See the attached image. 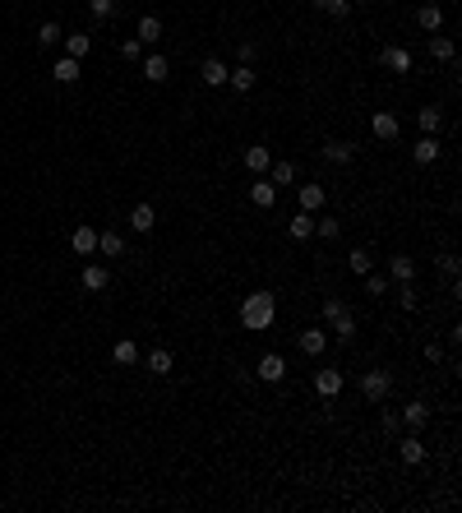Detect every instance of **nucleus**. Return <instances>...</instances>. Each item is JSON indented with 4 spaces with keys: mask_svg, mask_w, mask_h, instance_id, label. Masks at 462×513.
I'll return each instance as SVG.
<instances>
[{
    "mask_svg": "<svg viewBox=\"0 0 462 513\" xmlns=\"http://www.w3.org/2000/svg\"><path fill=\"white\" fill-rule=\"evenodd\" d=\"M370 130H374V139H397V130H402V125H397L393 112H374L370 116Z\"/></svg>",
    "mask_w": 462,
    "mask_h": 513,
    "instance_id": "obj_11",
    "label": "nucleus"
},
{
    "mask_svg": "<svg viewBox=\"0 0 462 513\" xmlns=\"http://www.w3.org/2000/svg\"><path fill=\"white\" fill-rule=\"evenodd\" d=\"M324 157H329V162H352L356 157V144H347V139H329V144H324Z\"/></svg>",
    "mask_w": 462,
    "mask_h": 513,
    "instance_id": "obj_18",
    "label": "nucleus"
},
{
    "mask_svg": "<svg viewBox=\"0 0 462 513\" xmlns=\"http://www.w3.org/2000/svg\"><path fill=\"white\" fill-rule=\"evenodd\" d=\"M286 232H291V241H310V236H315V213H305V208H301L296 218L286 222Z\"/></svg>",
    "mask_w": 462,
    "mask_h": 513,
    "instance_id": "obj_17",
    "label": "nucleus"
},
{
    "mask_svg": "<svg viewBox=\"0 0 462 513\" xmlns=\"http://www.w3.org/2000/svg\"><path fill=\"white\" fill-rule=\"evenodd\" d=\"M365 291H370V296H384V291H388V278H379V273H365Z\"/></svg>",
    "mask_w": 462,
    "mask_h": 513,
    "instance_id": "obj_41",
    "label": "nucleus"
},
{
    "mask_svg": "<svg viewBox=\"0 0 462 513\" xmlns=\"http://www.w3.org/2000/svg\"><path fill=\"white\" fill-rule=\"evenodd\" d=\"M79 74H84V65H79L74 56H60V60L51 65V79H55V84H79Z\"/></svg>",
    "mask_w": 462,
    "mask_h": 513,
    "instance_id": "obj_12",
    "label": "nucleus"
},
{
    "mask_svg": "<svg viewBox=\"0 0 462 513\" xmlns=\"http://www.w3.org/2000/svg\"><path fill=\"white\" fill-rule=\"evenodd\" d=\"M315 10L333 14V19H347V14H352V0H315Z\"/></svg>",
    "mask_w": 462,
    "mask_h": 513,
    "instance_id": "obj_34",
    "label": "nucleus"
},
{
    "mask_svg": "<svg viewBox=\"0 0 462 513\" xmlns=\"http://www.w3.org/2000/svg\"><path fill=\"white\" fill-rule=\"evenodd\" d=\"M329 328H333V333H338V338H352V333H356V314H352V310H342L338 319L329 324Z\"/></svg>",
    "mask_w": 462,
    "mask_h": 513,
    "instance_id": "obj_37",
    "label": "nucleus"
},
{
    "mask_svg": "<svg viewBox=\"0 0 462 513\" xmlns=\"http://www.w3.org/2000/svg\"><path fill=\"white\" fill-rule=\"evenodd\" d=\"M236 56H241V65H250V60H254V42H241V46H236Z\"/></svg>",
    "mask_w": 462,
    "mask_h": 513,
    "instance_id": "obj_44",
    "label": "nucleus"
},
{
    "mask_svg": "<svg viewBox=\"0 0 462 513\" xmlns=\"http://www.w3.org/2000/svg\"><path fill=\"white\" fill-rule=\"evenodd\" d=\"M227 84H231L236 93H250V88H254V69H250V65H236V69L227 74Z\"/></svg>",
    "mask_w": 462,
    "mask_h": 513,
    "instance_id": "obj_29",
    "label": "nucleus"
},
{
    "mask_svg": "<svg viewBox=\"0 0 462 513\" xmlns=\"http://www.w3.org/2000/svg\"><path fill=\"white\" fill-rule=\"evenodd\" d=\"M425 361H444V347L440 342H425Z\"/></svg>",
    "mask_w": 462,
    "mask_h": 513,
    "instance_id": "obj_45",
    "label": "nucleus"
},
{
    "mask_svg": "<svg viewBox=\"0 0 462 513\" xmlns=\"http://www.w3.org/2000/svg\"><path fill=\"white\" fill-rule=\"evenodd\" d=\"M60 37H65V33H60V23H55V19H46L42 28H37V46H55Z\"/></svg>",
    "mask_w": 462,
    "mask_h": 513,
    "instance_id": "obj_35",
    "label": "nucleus"
},
{
    "mask_svg": "<svg viewBox=\"0 0 462 513\" xmlns=\"http://www.w3.org/2000/svg\"><path fill=\"white\" fill-rule=\"evenodd\" d=\"M268 162H273V153H268L264 144L245 148V167H250V176H264V171H268Z\"/></svg>",
    "mask_w": 462,
    "mask_h": 513,
    "instance_id": "obj_14",
    "label": "nucleus"
},
{
    "mask_svg": "<svg viewBox=\"0 0 462 513\" xmlns=\"http://www.w3.org/2000/svg\"><path fill=\"white\" fill-rule=\"evenodd\" d=\"M397 305H402V310H416V305H421V291L411 287V282H397Z\"/></svg>",
    "mask_w": 462,
    "mask_h": 513,
    "instance_id": "obj_36",
    "label": "nucleus"
},
{
    "mask_svg": "<svg viewBox=\"0 0 462 513\" xmlns=\"http://www.w3.org/2000/svg\"><path fill=\"white\" fill-rule=\"evenodd\" d=\"M111 361H116V366H139V342L121 338V342L111 347Z\"/></svg>",
    "mask_w": 462,
    "mask_h": 513,
    "instance_id": "obj_20",
    "label": "nucleus"
},
{
    "mask_svg": "<svg viewBox=\"0 0 462 513\" xmlns=\"http://www.w3.org/2000/svg\"><path fill=\"white\" fill-rule=\"evenodd\" d=\"M301 208H305V213H319L324 208V185H301Z\"/></svg>",
    "mask_w": 462,
    "mask_h": 513,
    "instance_id": "obj_30",
    "label": "nucleus"
},
{
    "mask_svg": "<svg viewBox=\"0 0 462 513\" xmlns=\"http://www.w3.org/2000/svg\"><path fill=\"white\" fill-rule=\"evenodd\" d=\"M440 268L449 273V278H458V255H453V250H449V255H440Z\"/></svg>",
    "mask_w": 462,
    "mask_h": 513,
    "instance_id": "obj_43",
    "label": "nucleus"
},
{
    "mask_svg": "<svg viewBox=\"0 0 462 513\" xmlns=\"http://www.w3.org/2000/svg\"><path fill=\"white\" fill-rule=\"evenodd\" d=\"M130 227H134V232H153V227H157L153 204H134V208H130Z\"/></svg>",
    "mask_w": 462,
    "mask_h": 513,
    "instance_id": "obj_15",
    "label": "nucleus"
},
{
    "mask_svg": "<svg viewBox=\"0 0 462 513\" xmlns=\"http://www.w3.org/2000/svg\"><path fill=\"white\" fill-rule=\"evenodd\" d=\"M98 255L121 259V255H125V236H121V232H98Z\"/></svg>",
    "mask_w": 462,
    "mask_h": 513,
    "instance_id": "obj_13",
    "label": "nucleus"
},
{
    "mask_svg": "<svg viewBox=\"0 0 462 513\" xmlns=\"http://www.w3.org/2000/svg\"><path fill=\"white\" fill-rule=\"evenodd\" d=\"M379 60H384V69H393V74H407V69H411V51H407V46H384V56H379Z\"/></svg>",
    "mask_w": 462,
    "mask_h": 513,
    "instance_id": "obj_10",
    "label": "nucleus"
},
{
    "mask_svg": "<svg viewBox=\"0 0 462 513\" xmlns=\"http://www.w3.org/2000/svg\"><path fill=\"white\" fill-rule=\"evenodd\" d=\"M342 232V222L338 218H315V236H324V241H333V236Z\"/></svg>",
    "mask_w": 462,
    "mask_h": 513,
    "instance_id": "obj_38",
    "label": "nucleus"
},
{
    "mask_svg": "<svg viewBox=\"0 0 462 513\" xmlns=\"http://www.w3.org/2000/svg\"><path fill=\"white\" fill-rule=\"evenodd\" d=\"M416 121H421V130H425V134H435V130L444 125V112H440V107H421Z\"/></svg>",
    "mask_w": 462,
    "mask_h": 513,
    "instance_id": "obj_32",
    "label": "nucleus"
},
{
    "mask_svg": "<svg viewBox=\"0 0 462 513\" xmlns=\"http://www.w3.org/2000/svg\"><path fill=\"white\" fill-rule=\"evenodd\" d=\"M397 458H402L407 467H421V462H425V444H421L416 435H402L397 439Z\"/></svg>",
    "mask_w": 462,
    "mask_h": 513,
    "instance_id": "obj_9",
    "label": "nucleus"
},
{
    "mask_svg": "<svg viewBox=\"0 0 462 513\" xmlns=\"http://www.w3.org/2000/svg\"><path fill=\"white\" fill-rule=\"evenodd\" d=\"M166 69H171V60H166V56H148V60H143V79H148V84H162Z\"/></svg>",
    "mask_w": 462,
    "mask_h": 513,
    "instance_id": "obj_26",
    "label": "nucleus"
},
{
    "mask_svg": "<svg viewBox=\"0 0 462 513\" xmlns=\"http://www.w3.org/2000/svg\"><path fill=\"white\" fill-rule=\"evenodd\" d=\"M264 384H282L286 380V357H277V352H268V357H259V370H254Z\"/></svg>",
    "mask_w": 462,
    "mask_h": 513,
    "instance_id": "obj_3",
    "label": "nucleus"
},
{
    "mask_svg": "<svg viewBox=\"0 0 462 513\" xmlns=\"http://www.w3.org/2000/svg\"><path fill=\"white\" fill-rule=\"evenodd\" d=\"M402 421H407L411 430H421V425L430 421V407H425V402H421V398H416V402H407V407H402Z\"/></svg>",
    "mask_w": 462,
    "mask_h": 513,
    "instance_id": "obj_27",
    "label": "nucleus"
},
{
    "mask_svg": "<svg viewBox=\"0 0 462 513\" xmlns=\"http://www.w3.org/2000/svg\"><path fill=\"white\" fill-rule=\"evenodd\" d=\"M411 157H416L421 167H425V162H435V157H440V139H435V134H421L416 148H411Z\"/></svg>",
    "mask_w": 462,
    "mask_h": 513,
    "instance_id": "obj_19",
    "label": "nucleus"
},
{
    "mask_svg": "<svg viewBox=\"0 0 462 513\" xmlns=\"http://www.w3.org/2000/svg\"><path fill=\"white\" fill-rule=\"evenodd\" d=\"M342 310H347V301H342V296H329V301H324V324H333Z\"/></svg>",
    "mask_w": 462,
    "mask_h": 513,
    "instance_id": "obj_39",
    "label": "nucleus"
},
{
    "mask_svg": "<svg viewBox=\"0 0 462 513\" xmlns=\"http://www.w3.org/2000/svg\"><path fill=\"white\" fill-rule=\"evenodd\" d=\"M143 366H148V375H157V380H162V375H171V370H176V357H171L166 347H153V352L143 357Z\"/></svg>",
    "mask_w": 462,
    "mask_h": 513,
    "instance_id": "obj_8",
    "label": "nucleus"
},
{
    "mask_svg": "<svg viewBox=\"0 0 462 513\" xmlns=\"http://www.w3.org/2000/svg\"><path fill=\"white\" fill-rule=\"evenodd\" d=\"M79 282H84V291H107V282H111V278H107V268H102V264H88Z\"/></svg>",
    "mask_w": 462,
    "mask_h": 513,
    "instance_id": "obj_23",
    "label": "nucleus"
},
{
    "mask_svg": "<svg viewBox=\"0 0 462 513\" xmlns=\"http://www.w3.org/2000/svg\"><path fill=\"white\" fill-rule=\"evenodd\" d=\"M157 37H162V19H157V14H143V19H139V42L153 46Z\"/></svg>",
    "mask_w": 462,
    "mask_h": 513,
    "instance_id": "obj_24",
    "label": "nucleus"
},
{
    "mask_svg": "<svg viewBox=\"0 0 462 513\" xmlns=\"http://www.w3.org/2000/svg\"><path fill=\"white\" fill-rule=\"evenodd\" d=\"M301 352L305 357H324V347H329V328H301Z\"/></svg>",
    "mask_w": 462,
    "mask_h": 513,
    "instance_id": "obj_7",
    "label": "nucleus"
},
{
    "mask_svg": "<svg viewBox=\"0 0 462 513\" xmlns=\"http://www.w3.org/2000/svg\"><path fill=\"white\" fill-rule=\"evenodd\" d=\"M199 74H204V84H209V88H222L231 69L222 65V60H204V65H199Z\"/></svg>",
    "mask_w": 462,
    "mask_h": 513,
    "instance_id": "obj_21",
    "label": "nucleus"
},
{
    "mask_svg": "<svg viewBox=\"0 0 462 513\" xmlns=\"http://www.w3.org/2000/svg\"><path fill=\"white\" fill-rule=\"evenodd\" d=\"M273 314H277L273 291H250V296L241 301V324L250 328V333H264V328H273Z\"/></svg>",
    "mask_w": 462,
    "mask_h": 513,
    "instance_id": "obj_1",
    "label": "nucleus"
},
{
    "mask_svg": "<svg viewBox=\"0 0 462 513\" xmlns=\"http://www.w3.org/2000/svg\"><path fill=\"white\" fill-rule=\"evenodd\" d=\"M139 46H143L139 37H125V42H121V56L125 60H139Z\"/></svg>",
    "mask_w": 462,
    "mask_h": 513,
    "instance_id": "obj_42",
    "label": "nucleus"
},
{
    "mask_svg": "<svg viewBox=\"0 0 462 513\" xmlns=\"http://www.w3.org/2000/svg\"><path fill=\"white\" fill-rule=\"evenodd\" d=\"M250 204H254V208H273V204H277V185L268 176L250 180Z\"/></svg>",
    "mask_w": 462,
    "mask_h": 513,
    "instance_id": "obj_4",
    "label": "nucleus"
},
{
    "mask_svg": "<svg viewBox=\"0 0 462 513\" xmlns=\"http://www.w3.org/2000/svg\"><path fill=\"white\" fill-rule=\"evenodd\" d=\"M88 10H93V19H111L116 14V0H88Z\"/></svg>",
    "mask_w": 462,
    "mask_h": 513,
    "instance_id": "obj_40",
    "label": "nucleus"
},
{
    "mask_svg": "<svg viewBox=\"0 0 462 513\" xmlns=\"http://www.w3.org/2000/svg\"><path fill=\"white\" fill-rule=\"evenodd\" d=\"M347 268H352L356 278H365V273H370V268H374V259H370V250H352V255H347Z\"/></svg>",
    "mask_w": 462,
    "mask_h": 513,
    "instance_id": "obj_33",
    "label": "nucleus"
},
{
    "mask_svg": "<svg viewBox=\"0 0 462 513\" xmlns=\"http://www.w3.org/2000/svg\"><path fill=\"white\" fill-rule=\"evenodd\" d=\"M388 393H393V375H388V370H365V375H361V398L365 402L379 407Z\"/></svg>",
    "mask_w": 462,
    "mask_h": 513,
    "instance_id": "obj_2",
    "label": "nucleus"
},
{
    "mask_svg": "<svg viewBox=\"0 0 462 513\" xmlns=\"http://www.w3.org/2000/svg\"><path fill=\"white\" fill-rule=\"evenodd\" d=\"M268 180H273V185H291V180H296V167H291V162H268Z\"/></svg>",
    "mask_w": 462,
    "mask_h": 513,
    "instance_id": "obj_31",
    "label": "nucleus"
},
{
    "mask_svg": "<svg viewBox=\"0 0 462 513\" xmlns=\"http://www.w3.org/2000/svg\"><path fill=\"white\" fill-rule=\"evenodd\" d=\"M88 51H93V37H88V33H70V37H65V56L84 60Z\"/></svg>",
    "mask_w": 462,
    "mask_h": 513,
    "instance_id": "obj_25",
    "label": "nucleus"
},
{
    "mask_svg": "<svg viewBox=\"0 0 462 513\" xmlns=\"http://www.w3.org/2000/svg\"><path fill=\"white\" fill-rule=\"evenodd\" d=\"M70 250L74 255H98V227H74V236H70Z\"/></svg>",
    "mask_w": 462,
    "mask_h": 513,
    "instance_id": "obj_6",
    "label": "nucleus"
},
{
    "mask_svg": "<svg viewBox=\"0 0 462 513\" xmlns=\"http://www.w3.org/2000/svg\"><path fill=\"white\" fill-rule=\"evenodd\" d=\"M416 23L425 28V33H440V28H444V10H440V5H421V10H416Z\"/></svg>",
    "mask_w": 462,
    "mask_h": 513,
    "instance_id": "obj_22",
    "label": "nucleus"
},
{
    "mask_svg": "<svg viewBox=\"0 0 462 513\" xmlns=\"http://www.w3.org/2000/svg\"><path fill=\"white\" fill-rule=\"evenodd\" d=\"M388 278H393V282H411V278H416V259L393 255V259H388Z\"/></svg>",
    "mask_w": 462,
    "mask_h": 513,
    "instance_id": "obj_16",
    "label": "nucleus"
},
{
    "mask_svg": "<svg viewBox=\"0 0 462 513\" xmlns=\"http://www.w3.org/2000/svg\"><path fill=\"white\" fill-rule=\"evenodd\" d=\"M430 56H435V60H444V65H449V60L458 56V51H453V37H440V33H430Z\"/></svg>",
    "mask_w": 462,
    "mask_h": 513,
    "instance_id": "obj_28",
    "label": "nucleus"
},
{
    "mask_svg": "<svg viewBox=\"0 0 462 513\" xmlns=\"http://www.w3.org/2000/svg\"><path fill=\"white\" fill-rule=\"evenodd\" d=\"M342 370H315V393H319V398H338L342 393Z\"/></svg>",
    "mask_w": 462,
    "mask_h": 513,
    "instance_id": "obj_5",
    "label": "nucleus"
}]
</instances>
